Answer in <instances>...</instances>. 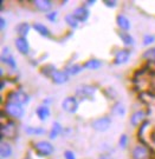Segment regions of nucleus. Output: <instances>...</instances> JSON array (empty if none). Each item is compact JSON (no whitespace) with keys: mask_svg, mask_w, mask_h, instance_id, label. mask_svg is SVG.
<instances>
[{"mask_svg":"<svg viewBox=\"0 0 155 159\" xmlns=\"http://www.w3.org/2000/svg\"><path fill=\"white\" fill-rule=\"evenodd\" d=\"M142 60L148 64H155V46H150L142 53Z\"/></svg>","mask_w":155,"mask_h":159,"instance_id":"nucleus-28","label":"nucleus"},{"mask_svg":"<svg viewBox=\"0 0 155 159\" xmlns=\"http://www.w3.org/2000/svg\"><path fill=\"white\" fill-rule=\"evenodd\" d=\"M132 56V52L129 48H121L115 53L114 59H113V65L115 66H121V65H124L129 61Z\"/></svg>","mask_w":155,"mask_h":159,"instance_id":"nucleus-11","label":"nucleus"},{"mask_svg":"<svg viewBox=\"0 0 155 159\" xmlns=\"http://www.w3.org/2000/svg\"><path fill=\"white\" fill-rule=\"evenodd\" d=\"M32 29V25H30L27 21H22L16 26V32H17V37H23L26 38L30 33V30Z\"/></svg>","mask_w":155,"mask_h":159,"instance_id":"nucleus-20","label":"nucleus"},{"mask_svg":"<svg viewBox=\"0 0 155 159\" xmlns=\"http://www.w3.org/2000/svg\"><path fill=\"white\" fill-rule=\"evenodd\" d=\"M13 154L12 145L8 143V140H0V156L2 159L10 158Z\"/></svg>","mask_w":155,"mask_h":159,"instance_id":"nucleus-19","label":"nucleus"},{"mask_svg":"<svg viewBox=\"0 0 155 159\" xmlns=\"http://www.w3.org/2000/svg\"><path fill=\"white\" fill-rule=\"evenodd\" d=\"M56 71H57V68L53 64H44L39 67L40 73L43 74L44 77H46V78H49V79H51L52 74L55 73Z\"/></svg>","mask_w":155,"mask_h":159,"instance_id":"nucleus-27","label":"nucleus"},{"mask_svg":"<svg viewBox=\"0 0 155 159\" xmlns=\"http://www.w3.org/2000/svg\"><path fill=\"white\" fill-rule=\"evenodd\" d=\"M6 25H7L6 19L4 17H1V18H0V29H1V31H4V30H5Z\"/></svg>","mask_w":155,"mask_h":159,"instance_id":"nucleus-35","label":"nucleus"},{"mask_svg":"<svg viewBox=\"0 0 155 159\" xmlns=\"http://www.w3.org/2000/svg\"><path fill=\"white\" fill-rule=\"evenodd\" d=\"M150 138H152V140L155 143V131L153 132V133H152V134H150Z\"/></svg>","mask_w":155,"mask_h":159,"instance_id":"nucleus-39","label":"nucleus"},{"mask_svg":"<svg viewBox=\"0 0 155 159\" xmlns=\"http://www.w3.org/2000/svg\"><path fill=\"white\" fill-rule=\"evenodd\" d=\"M98 159H115V158H113V157H110V156H102V157H99Z\"/></svg>","mask_w":155,"mask_h":159,"instance_id":"nucleus-38","label":"nucleus"},{"mask_svg":"<svg viewBox=\"0 0 155 159\" xmlns=\"http://www.w3.org/2000/svg\"><path fill=\"white\" fill-rule=\"evenodd\" d=\"M103 66V61L97 58H90L83 63L84 70H98Z\"/></svg>","mask_w":155,"mask_h":159,"instance_id":"nucleus-23","label":"nucleus"},{"mask_svg":"<svg viewBox=\"0 0 155 159\" xmlns=\"http://www.w3.org/2000/svg\"><path fill=\"white\" fill-rule=\"evenodd\" d=\"M132 159H153L152 150L142 143L135 144L132 148Z\"/></svg>","mask_w":155,"mask_h":159,"instance_id":"nucleus-6","label":"nucleus"},{"mask_svg":"<svg viewBox=\"0 0 155 159\" xmlns=\"http://www.w3.org/2000/svg\"><path fill=\"white\" fill-rule=\"evenodd\" d=\"M116 25L119 27V31H122V32H128L129 30L132 29V23L130 20L128 19V17H126L124 14H117L116 16Z\"/></svg>","mask_w":155,"mask_h":159,"instance_id":"nucleus-16","label":"nucleus"},{"mask_svg":"<svg viewBox=\"0 0 155 159\" xmlns=\"http://www.w3.org/2000/svg\"><path fill=\"white\" fill-rule=\"evenodd\" d=\"M80 100L76 98V96H68L64 98L62 102V108L64 112L69 114H75L77 113L78 108H80Z\"/></svg>","mask_w":155,"mask_h":159,"instance_id":"nucleus-7","label":"nucleus"},{"mask_svg":"<svg viewBox=\"0 0 155 159\" xmlns=\"http://www.w3.org/2000/svg\"><path fill=\"white\" fill-rule=\"evenodd\" d=\"M103 4L107 6L108 8H115L119 2H117L116 0H105V1H103Z\"/></svg>","mask_w":155,"mask_h":159,"instance_id":"nucleus-33","label":"nucleus"},{"mask_svg":"<svg viewBox=\"0 0 155 159\" xmlns=\"http://www.w3.org/2000/svg\"><path fill=\"white\" fill-rule=\"evenodd\" d=\"M36 116L40 121H46L51 117V110L49 107V105H39L36 108Z\"/></svg>","mask_w":155,"mask_h":159,"instance_id":"nucleus-18","label":"nucleus"},{"mask_svg":"<svg viewBox=\"0 0 155 159\" xmlns=\"http://www.w3.org/2000/svg\"><path fill=\"white\" fill-rule=\"evenodd\" d=\"M55 85H64L70 80V75L64 68H57V71L52 74L51 79H50Z\"/></svg>","mask_w":155,"mask_h":159,"instance_id":"nucleus-13","label":"nucleus"},{"mask_svg":"<svg viewBox=\"0 0 155 159\" xmlns=\"http://www.w3.org/2000/svg\"><path fill=\"white\" fill-rule=\"evenodd\" d=\"M45 18H46V20L50 21V23H56L58 19V12L53 10V11L49 12L47 14H45Z\"/></svg>","mask_w":155,"mask_h":159,"instance_id":"nucleus-31","label":"nucleus"},{"mask_svg":"<svg viewBox=\"0 0 155 159\" xmlns=\"http://www.w3.org/2000/svg\"><path fill=\"white\" fill-rule=\"evenodd\" d=\"M14 46L17 48V51L22 54V56H27L30 53V43L27 38H23V37H17L14 39Z\"/></svg>","mask_w":155,"mask_h":159,"instance_id":"nucleus-15","label":"nucleus"},{"mask_svg":"<svg viewBox=\"0 0 155 159\" xmlns=\"http://www.w3.org/2000/svg\"><path fill=\"white\" fill-rule=\"evenodd\" d=\"M111 118L110 116H102L98 117L96 119H94L91 121V127L96 132H105L109 130V127L111 126Z\"/></svg>","mask_w":155,"mask_h":159,"instance_id":"nucleus-8","label":"nucleus"},{"mask_svg":"<svg viewBox=\"0 0 155 159\" xmlns=\"http://www.w3.org/2000/svg\"><path fill=\"white\" fill-rule=\"evenodd\" d=\"M155 43V35L153 34H144L143 35V45L149 46Z\"/></svg>","mask_w":155,"mask_h":159,"instance_id":"nucleus-32","label":"nucleus"},{"mask_svg":"<svg viewBox=\"0 0 155 159\" xmlns=\"http://www.w3.org/2000/svg\"><path fill=\"white\" fill-rule=\"evenodd\" d=\"M64 158L65 159H77L76 158V154L75 152H72L71 150H66V151H64Z\"/></svg>","mask_w":155,"mask_h":159,"instance_id":"nucleus-34","label":"nucleus"},{"mask_svg":"<svg viewBox=\"0 0 155 159\" xmlns=\"http://www.w3.org/2000/svg\"><path fill=\"white\" fill-rule=\"evenodd\" d=\"M0 60H1V64L6 65L7 67L11 68V70H16V68H17L16 58L13 57L10 47H4V48H2L1 56H0Z\"/></svg>","mask_w":155,"mask_h":159,"instance_id":"nucleus-10","label":"nucleus"},{"mask_svg":"<svg viewBox=\"0 0 155 159\" xmlns=\"http://www.w3.org/2000/svg\"><path fill=\"white\" fill-rule=\"evenodd\" d=\"M23 159H35V158L31 156V153H26V154H25V157H24Z\"/></svg>","mask_w":155,"mask_h":159,"instance_id":"nucleus-37","label":"nucleus"},{"mask_svg":"<svg viewBox=\"0 0 155 159\" xmlns=\"http://www.w3.org/2000/svg\"><path fill=\"white\" fill-rule=\"evenodd\" d=\"M72 16L80 23H85L88 21V19L90 17V10L89 7H86L85 5H80L78 7H76L72 11Z\"/></svg>","mask_w":155,"mask_h":159,"instance_id":"nucleus-14","label":"nucleus"},{"mask_svg":"<svg viewBox=\"0 0 155 159\" xmlns=\"http://www.w3.org/2000/svg\"><path fill=\"white\" fill-rule=\"evenodd\" d=\"M31 5L33 6L36 11L45 13V14L53 11V2L50 0H33L31 1Z\"/></svg>","mask_w":155,"mask_h":159,"instance_id":"nucleus-12","label":"nucleus"},{"mask_svg":"<svg viewBox=\"0 0 155 159\" xmlns=\"http://www.w3.org/2000/svg\"><path fill=\"white\" fill-rule=\"evenodd\" d=\"M95 4H96V1H95V0H89V1H84V4H83V5H85L86 7H88V6L95 5Z\"/></svg>","mask_w":155,"mask_h":159,"instance_id":"nucleus-36","label":"nucleus"},{"mask_svg":"<svg viewBox=\"0 0 155 159\" xmlns=\"http://www.w3.org/2000/svg\"><path fill=\"white\" fill-rule=\"evenodd\" d=\"M32 29L35 30L37 33L41 35L43 38H47V39H53V37H52V33L51 31L49 30V27L44 25V24L41 23H33L32 24Z\"/></svg>","mask_w":155,"mask_h":159,"instance_id":"nucleus-17","label":"nucleus"},{"mask_svg":"<svg viewBox=\"0 0 155 159\" xmlns=\"http://www.w3.org/2000/svg\"><path fill=\"white\" fill-rule=\"evenodd\" d=\"M147 116H148V112L146 110H136L134 111L129 118V124L133 126V127H140V126L144 124L147 121Z\"/></svg>","mask_w":155,"mask_h":159,"instance_id":"nucleus-9","label":"nucleus"},{"mask_svg":"<svg viewBox=\"0 0 155 159\" xmlns=\"http://www.w3.org/2000/svg\"><path fill=\"white\" fill-rule=\"evenodd\" d=\"M97 87L92 84H80L76 87L75 96L80 102H91L95 99Z\"/></svg>","mask_w":155,"mask_h":159,"instance_id":"nucleus-4","label":"nucleus"},{"mask_svg":"<svg viewBox=\"0 0 155 159\" xmlns=\"http://www.w3.org/2000/svg\"><path fill=\"white\" fill-rule=\"evenodd\" d=\"M128 143H129V137L127 136L126 133L121 134L120 139H119V146L121 148H126L128 146Z\"/></svg>","mask_w":155,"mask_h":159,"instance_id":"nucleus-30","label":"nucleus"},{"mask_svg":"<svg viewBox=\"0 0 155 159\" xmlns=\"http://www.w3.org/2000/svg\"><path fill=\"white\" fill-rule=\"evenodd\" d=\"M31 100V97L27 92L23 91V90H11V91L7 92L6 94V102H16V104H19V105H27Z\"/></svg>","mask_w":155,"mask_h":159,"instance_id":"nucleus-5","label":"nucleus"},{"mask_svg":"<svg viewBox=\"0 0 155 159\" xmlns=\"http://www.w3.org/2000/svg\"><path fill=\"white\" fill-rule=\"evenodd\" d=\"M117 34H119V38L122 41V44L126 47H133V46L135 45V39H134V37L130 33L117 31Z\"/></svg>","mask_w":155,"mask_h":159,"instance_id":"nucleus-22","label":"nucleus"},{"mask_svg":"<svg viewBox=\"0 0 155 159\" xmlns=\"http://www.w3.org/2000/svg\"><path fill=\"white\" fill-rule=\"evenodd\" d=\"M4 114V113H2ZM6 117V116H5ZM18 136V126L16 120H12L6 117H1V124H0V140H13Z\"/></svg>","mask_w":155,"mask_h":159,"instance_id":"nucleus-1","label":"nucleus"},{"mask_svg":"<svg viewBox=\"0 0 155 159\" xmlns=\"http://www.w3.org/2000/svg\"><path fill=\"white\" fill-rule=\"evenodd\" d=\"M31 148L38 157L46 158V157H51L55 153V146L49 140H37V142L31 143Z\"/></svg>","mask_w":155,"mask_h":159,"instance_id":"nucleus-3","label":"nucleus"},{"mask_svg":"<svg viewBox=\"0 0 155 159\" xmlns=\"http://www.w3.org/2000/svg\"><path fill=\"white\" fill-rule=\"evenodd\" d=\"M64 21H65V24L69 26L70 29H72V30H77L78 26H80V21L72 16V13L66 14V16L64 17Z\"/></svg>","mask_w":155,"mask_h":159,"instance_id":"nucleus-29","label":"nucleus"},{"mask_svg":"<svg viewBox=\"0 0 155 159\" xmlns=\"http://www.w3.org/2000/svg\"><path fill=\"white\" fill-rule=\"evenodd\" d=\"M65 72L69 74L70 77H74V75H78V74L84 70L83 67V64H80V63H72V64H69V65H66L65 67Z\"/></svg>","mask_w":155,"mask_h":159,"instance_id":"nucleus-21","label":"nucleus"},{"mask_svg":"<svg viewBox=\"0 0 155 159\" xmlns=\"http://www.w3.org/2000/svg\"><path fill=\"white\" fill-rule=\"evenodd\" d=\"M25 133L26 134H29V136H35V137H38V136H44L46 134V129L44 127H41V126H26L25 127Z\"/></svg>","mask_w":155,"mask_h":159,"instance_id":"nucleus-24","label":"nucleus"},{"mask_svg":"<svg viewBox=\"0 0 155 159\" xmlns=\"http://www.w3.org/2000/svg\"><path fill=\"white\" fill-rule=\"evenodd\" d=\"M63 130V126L59 121H53L51 125V129L49 131V139H56L59 134H62Z\"/></svg>","mask_w":155,"mask_h":159,"instance_id":"nucleus-25","label":"nucleus"},{"mask_svg":"<svg viewBox=\"0 0 155 159\" xmlns=\"http://www.w3.org/2000/svg\"><path fill=\"white\" fill-rule=\"evenodd\" d=\"M111 113L116 117H123L127 113V108L124 104L121 102H115L111 106Z\"/></svg>","mask_w":155,"mask_h":159,"instance_id":"nucleus-26","label":"nucleus"},{"mask_svg":"<svg viewBox=\"0 0 155 159\" xmlns=\"http://www.w3.org/2000/svg\"><path fill=\"white\" fill-rule=\"evenodd\" d=\"M1 113H4L7 118L12 120H20L25 116V108L23 105H19L16 102H4Z\"/></svg>","mask_w":155,"mask_h":159,"instance_id":"nucleus-2","label":"nucleus"}]
</instances>
